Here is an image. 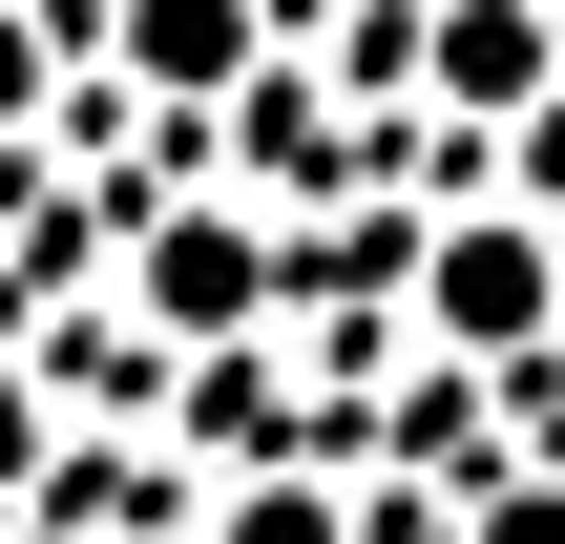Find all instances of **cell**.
Returning a JSON list of instances; mask_svg holds the SVG:
<instances>
[{
    "label": "cell",
    "mask_w": 565,
    "mask_h": 544,
    "mask_svg": "<svg viewBox=\"0 0 565 544\" xmlns=\"http://www.w3.org/2000/svg\"><path fill=\"white\" fill-rule=\"evenodd\" d=\"M21 461H42V419H21V377H0V482H21Z\"/></svg>",
    "instance_id": "cell-7"
},
{
    "label": "cell",
    "mask_w": 565,
    "mask_h": 544,
    "mask_svg": "<svg viewBox=\"0 0 565 544\" xmlns=\"http://www.w3.org/2000/svg\"><path fill=\"white\" fill-rule=\"evenodd\" d=\"M440 63H461V84L503 105V84H545V21H503V0H482V21H440Z\"/></svg>",
    "instance_id": "cell-3"
},
{
    "label": "cell",
    "mask_w": 565,
    "mask_h": 544,
    "mask_svg": "<svg viewBox=\"0 0 565 544\" xmlns=\"http://www.w3.org/2000/svg\"><path fill=\"white\" fill-rule=\"evenodd\" d=\"M147 294H168V314H231V294H252V252H231V231H168V252H147Z\"/></svg>",
    "instance_id": "cell-4"
},
{
    "label": "cell",
    "mask_w": 565,
    "mask_h": 544,
    "mask_svg": "<svg viewBox=\"0 0 565 544\" xmlns=\"http://www.w3.org/2000/svg\"><path fill=\"white\" fill-rule=\"evenodd\" d=\"M231 544H335V524H315V503H252V524H231Z\"/></svg>",
    "instance_id": "cell-6"
},
{
    "label": "cell",
    "mask_w": 565,
    "mask_h": 544,
    "mask_svg": "<svg viewBox=\"0 0 565 544\" xmlns=\"http://www.w3.org/2000/svg\"><path fill=\"white\" fill-rule=\"evenodd\" d=\"M21 105H42V42H21V21H0V126H21Z\"/></svg>",
    "instance_id": "cell-5"
},
{
    "label": "cell",
    "mask_w": 565,
    "mask_h": 544,
    "mask_svg": "<svg viewBox=\"0 0 565 544\" xmlns=\"http://www.w3.org/2000/svg\"><path fill=\"white\" fill-rule=\"evenodd\" d=\"M231 42H252L231 0H126V63L147 84H231Z\"/></svg>",
    "instance_id": "cell-2"
},
{
    "label": "cell",
    "mask_w": 565,
    "mask_h": 544,
    "mask_svg": "<svg viewBox=\"0 0 565 544\" xmlns=\"http://www.w3.org/2000/svg\"><path fill=\"white\" fill-rule=\"evenodd\" d=\"M545 314V252L524 231H440V335H524Z\"/></svg>",
    "instance_id": "cell-1"
}]
</instances>
